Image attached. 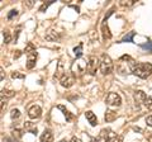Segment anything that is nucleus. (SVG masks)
I'll use <instances>...</instances> for the list:
<instances>
[{
  "instance_id": "nucleus-1",
  "label": "nucleus",
  "mask_w": 152,
  "mask_h": 142,
  "mask_svg": "<svg viewBox=\"0 0 152 142\" xmlns=\"http://www.w3.org/2000/svg\"><path fill=\"white\" fill-rule=\"evenodd\" d=\"M136 66H137V62L133 60V57H131L129 55H123L117 62V71L122 75H126V74L133 72Z\"/></svg>"
},
{
  "instance_id": "nucleus-2",
  "label": "nucleus",
  "mask_w": 152,
  "mask_h": 142,
  "mask_svg": "<svg viewBox=\"0 0 152 142\" xmlns=\"http://www.w3.org/2000/svg\"><path fill=\"white\" fill-rule=\"evenodd\" d=\"M133 74L141 79H147L152 74V65L150 62H140L133 70Z\"/></svg>"
},
{
  "instance_id": "nucleus-3",
  "label": "nucleus",
  "mask_w": 152,
  "mask_h": 142,
  "mask_svg": "<svg viewBox=\"0 0 152 142\" xmlns=\"http://www.w3.org/2000/svg\"><path fill=\"white\" fill-rule=\"evenodd\" d=\"M88 69V61L83 59H77L74 61V64L71 65V72L74 76H81V75L86 71Z\"/></svg>"
},
{
  "instance_id": "nucleus-4",
  "label": "nucleus",
  "mask_w": 152,
  "mask_h": 142,
  "mask_svg": "<svg viewBox=\"0 0 152 142\" xmlns=\"http://www.w3.org/2000/svg\"><path fill=\"white\" fill-rule=\"evenodd\" d=\"M99 60H100V71H102V74H103V75H109V74H112V72H113V69H114L112 59L109 57L108 55L103 53Z\"/></svg>"
},
{
  "instance_id": "nucleus-5",
  "label": "nucleus",
  "mask_w": 152,
  "mask_h": 142,
  "mask_svg": "<svg viewBox=\"0 0 152 142\" xmlns=\"http://www.w3.org/2000/svg\"><path fill=\"white\" fill-rule=\"evenodd\" d=\"M113 13H114V8H112L108 12V14L104 17V19L102 22V33H103V40L104 41L112 38V33H110V29H109V27H108V18L110 17Z\"/></svg>"
},
{
  "instance_id": "nucleus-6",
  "label": "nucleus",
  "mask_w": 152,
  "mask_h": 142,
  "mask_svg": "<svg viewBox=\"0 0 152 142\" xmlns=\"http://www.w3.org/2000/svg\"><path fill=\"white\" fill-rule=\"evenodd\" d=\"M98 69H100V60L96 59L95 56H90V57L88 59V69H86V71L91 75V76H94V75L96 74Z\"/></svg>"
},
{
  "instance_id": "nucleus-7",
  "label": "nucleus",
  "mask_w": 152,
  "mask_h": 142,
  "mask_svg": "<svg viewBox=\"0 0 152 142\" xmlns=\"http://www.w3.org/2000/svg\"><path fill=\"white\" fill-rule=\"evenodd\" d=\"M117 133L114 131H112L110 128H103L100 131V135H99V138L103 140L104 142H113L117 138Z\"/></svg>"
},
{
  "instance_id": "nucleus-8",
  "label": "nucleus",
  "mask_w": 152,
  "mask_h": 142,
  "mask_svg": "<svg viewBox=\"0 0 152 142\" xmlns=\"http://www.w3.org/2000/svg\"><path fill=\"white\" fill-rule=\"evenodd\" d=\"M105 103L110 107H119L122 104V98L117 93H109L105 98Z\"/></svg>"
},
{
  "instance_id": "nucleus-9",
  "label": "nucleus",
  "mask_w": 152,
  "mask_h": 142,
  "mask_svg": "<svg viewBox=\"0 0 152 142\" xmlns=\"http://www.w3.org/2000/svg\"><path fill=\"white\" fill-rule=\"evenodd\" d=\"M60 84L62 85L64 88H71L75 84V76L72 75V72H66L62 78L60 79Z\"/></svg>"
},
{
  "instance_id": "nucleus-10",
  "label": "nucleus",
  "mask_w": 152,
  "mask_h": 142,
  "mask_svg": "<svg viewBox=\"0 0 152 142\" xmlns=\"http://www.w3.org/2000/svg\"><path fill=\"white\" fill-rule=\"evenodd\" d=\"M42 116V108L39 105H32L29 109H28V117L31 119H38Z\"/></svg>"
},
{
  "instance_id": "nucleus-11",
  "label": "nucleus",
  "mask_w": 152,
  "mask_h": 142,
  "mask_svg": "<svg viewBox=\"0 0 152 142\" xmlns=\"http://www.w3.org/2000/svg\"><path fill=\"white\" fill-rule=\"evenodd\" d=\"M37 57H38V53L37 51L34 52H31V53L27 55V69H33L37 64Z\"/></svg>"
},
{
  "instance_id": "nucleus-12",
  "label": "nucleus",
  "mask_w": 152,
  "mask_h": 142,
  "mask_svg": "<svg viewBox=\"0 0 152 142\" xmlns=\"http://www.w3.org/2000/svg\"><path fill=\"white\" fill-rule=\"evenodd\" d=\"M61 37H62V33L56 32V31H53V29H50L48 32L46 33V40L50 41V42H56V41H58Z\"/></svg>"
},
{
  "instance_id": "nucleus-13",
  "label": "nucleus",
  "mask_w": 152,
  "mask_h": 142,
  "mask_svg": "<svg viewBox=\"0 0 152 142\" xmlns=\"http://www.w3.org/2000/svg\"><path fill=\"white\" fill-rule=\"evenodd\" d=\"M23 128H24V131L29 132V133L37 136L38 135V128L36 126V123H32V122H24V124H23Z\"/></svg>"
},
{
  "instance_id": "nucleus-14",
  "label": "nucleus",
  "mask_w": 152,
  "mask_h": 142,
  "mask_svg": "<svg viewBox=\"0 0 152 142\" xmlns=\"http://www.w3.org/2000/svg\"><path fill=\"white\" fill-rule=\"evenodd\" d=\"M147 98V94L142 90H136L134 91V100L137 103V105H140V104H143L145 99Z\"/></svg>"
},
{
  "instance_id": "nucleus-15",
  "label": "nucleus",
  "mask_w": 152,
  "mask_h": 142,
  "mask_svg": "<svg viewBox=\"0 0 152 142\" xmlns=\"http://www.w3.org/2000/svg\"><path fill=\"white\" fill-rule=\"evenodd\" d=\"M85 118H86L88 122H89L93 127H95V126L98 124V118H96V116H95L91 111H88L86 113H85Z\"/></svg>"
},
{
  "instance_id": "nucleus-16",
  "label": "nucleus",
  "mask_w": 152,
  "mask_h": 142,
  "mask_svg": "<svg viewBox=\"0 0 152 142\" xmlns=\"http://www.w3.org/2000/svg\"><path fill=\"white\" fill-rule=\"evenodd\" d=\"M41 142H53V135L51 130H45V132L41 135Z\"/></svg>"
},
{
  "instance_id": "nucleus-17",
  "label": "nucleus",
  "mask_w": 152,
  "mask_h": 142,
  "mask_svg": "<svg viewBox=\"0 0 152 142\" xmlns=\"http://www.w3.org/2000/svg\"><path fill=\"white\" fill-rule=\"evenodd\" d=\"M57 108H58V109L64 113V116H65V118H66V121H67V122H71V121H74V119H75V116H74L70 111L66 109L64 105H57Z\"/></svg>"
},
{
  "instance_id": "nucleus-18",
  "label": "nucleus",
  "mask_w": 152,
  "mask_h": 142,
  "mask_svg": "<svg viewBox=\"0 0 152 142\" xmlns=\"http://www.w3.org/2000/svg\"><path fill=\"white\" fill-rule=\"evenodd\" d=\"M117 112H114V111H107L105 112V114H104V121L105 122H113V121H115L117 119Z\"/></svg>"
},
{
  "instance_id": "nucleus-19",
  "label": "nucleus",
  "mask_w": 152,
  "mask_h": 142,
  "mask_svg": "<svg viewBox=\"0 0 152 142\" xmlns=\"http://www.w3.org/2000/svg\"><path fill=\"white\" fill-rule=\"evenodd\" d=\"M136 36V32L132 31V32H128L127 34L123 37V38L119 41V43H126V42H129V43H133V37Z\"/></svg>"
},
{
  "instance_id": "nucleus-20",
  "label": "nucleus",
  "mask_w": 152,
  "mask_h": 142,
  "mask_svg": "<svg viewBox=\"0 0 152 142\" xmlns=\"http://www.w3.org/2000/svg\"><path fill=\"white\" fill-rule=\"evenodd\" d=\"M83 47H84V43H83V42H80V43L74 48V53H75L76 59H81V56H83Z\"/></svg>"
},
{
  "instance_id": "nucleus-21",
  "label": "nucleus",
  "mask_w": 152,
  "mask_h": 142,
  "mask_svg": "<svg viewBox=\"0 0 152 142\" xmlns=\"http://www.w3.org/2000/svg\"><path fill=\"white\" fill-rule=\"evenodd\" d=\"M14 95H15V91H13V90H8V89H3L1 90V100H4V98L5 99L13 98Z\"/></svg>"
},
{
  "instance_id": "nucleus-22",
  "label": "nucleus",
  "mask_w": 152,
  "mask_h": 142,
  "mask_svg": "<svg viewBox=\"0 0 152 142\" xmlns=\"http://www.w3.org/2000/svg\"><path fill=\"white\" fill-rule=\"evenodd\" d=\"M12 133H13V137H14V138H17V140H20L22 137H23V130L18 128V127H15V128H14V127H13V130H12Z\"/></svg>"
},
{
  "instance_id": "nucleus-23",
  "label": "nucleus",
  "mask_w": 152,
  "mask_h": 142,
  "mask_svg": "<svg viewBox=\"0 0 152 142\" xmlns=\"http://www.w3.org/2000/svg\"><path fill=\"white\" fill-rule=\"evenodd\" d=\"M3 37H4V43H5V45L10 43L12 41H14L13 36L10 34V32H9V31H4V32H3Z\"/></svg>"
},
{
  "instance_id": "nucleus-24",
  "label": "nucleus",
  "mask_w": 152,
  "mask_h": 142,
  "mask_svg": "<svg viewBox=\"0 0 152 142\" xmlns=\"http://www.w3.org/2000/svg\"><path fill=\"white\" fill-rule=\"evenodd\" d=\"M36 51V46L32 43V42H28L27 46H26V48H24V52L28 55V53H31V52H34Z\"/></svg>"
},
{
  "instance_id": "nucleus-25",
  "label": "nucleus",
  "mask_w": 152,
  "mask_h": 142,
  "mask_svg": "<svg viewBox=\"0 0 152 142\" xmlns=\"http://www.w3.org/2000/svg\"><path fill=\"white\" fill-rule=\"evenodd\" d=\"M10 117H12L13 121L19 119V118H20V111H19V109H13L10 112Z\"/></svg>"
},
{
  "instance_id": "nucleus-26",
  "label": "nucleus",
  "mask_w": 152,
  "mask_h": 142,
  "mask_svg": "<svg viewBox=\"0 0 152 142\" xmlns=\"http://www.w3.org/2000/svg\"><path fill=\"white\" fill-rule=\"evenodd\" d=\"M53 3H55V0H50V1H47V3H43V4H42V5L39 7V12H41V13H43L46 9L48 8L50 5H52Z\"/></svg>"
},
{
  "instance_id": "nucleus-27",
  "label": "nucleus",
  "mask_w": 152,
  "mask_h": 142,
  "mask_svg": "<svg viewBox=\"0 0 152 142\" xmlns=\"http://www.w3.org/2000/svg\"><path fill=\"white\" fill-rule=\"evenodd\" d=\"M143 105L146 108H148V109H152V98L147 95V98L145 99V102H143Z\"/></svg>"
},
{
  "instance_id": "nucleus-28",
  "label": "nucleus",
  "mask_w": 152,
  "mask_h": 142,
  "mask_svg": "<svg viewBox=\"0 0 152 142\" xmlns=\"http://www.w3.org/2000/svg\"><path fill=\"white\" fill-rule=\"evenodd\" d=\"M140 47H141V48H143V50H147L148 52H152V42H151V41H148L147 43L141 45Z\"/></svg>"
},
{
  "instance_id": "nucleus-29",
  "label": "nucleus",
  "mask_w": 152,
  "mask_h": 142,
  "mask_svg": "<svg viewBox=\"0 0 152 142\" xmlns=\"http://www.w3.org/2000/svg\"><path fill=\"white\" fill-rule=\"evenodd\" d=\"M24 78H26V75L18 72V71H14V72H12V79H24Z\"/></svg>"
},
{
  "instance_id": "nucleus-30",
  "label": "nucleus",
  "mask_w": 152,
  "mask_h": 142,
  "mask_svg": "<svg viewBox=\"0 0 152 142\" xmlns=\"http://www.w3.org/2000/svg\"><path fill=\"white\" fill-rule=\"evenodd\" d=\"M18 15V10H15V9H13V10H10L8 13V15H7V18H8V20H12L14 17H17Z\"/></svg>"
},
{
  "instance_id": "nucleus-31",
  "label": "nucleus",
  "mask_w": 152,
  "mask_h": 142,
  "mask_svg": "<svg viewBox=\"0 0 152 142\" xmlns=\"http://www.w3.org/2000/svg\"><path fill=\"white\" fill-rule=\"evenodd\" d=\"M20 29H22V28H20V27H18L17 29H15V33H14V34H13L14 42H17V41H18V37H19V33H20Z\"/></svg>"
},
{
  "instance_id": "nucleus-32",
  "label": "nucleus",
  "mask_w": 152,
  "mask_h": 142,
  "mask_svg": "<svg viewBox=\"0 0 152 142\" xmlns=\"http://www.w3.org/2000/svg\"><path fill=\"white\" fill-rule=\"evenodd\" d=\"M146 124L150 126V127H152V113H151L150 116L146 117Z\"/></svg>"
},
{
  "instance_id": "nucleus-33",
  "label": "nucleus",
  "mask_w": 152,
  "mask_h": 142,
  "mask_svg": "<svg viewBox=\"0 0 152 142\" xmlns=\"http://www.w3.org/2000/svg\"><path fill=\"white\" fill-rule=\"evenodd\" d=\"M22 55H23V52H22V51H19V50H17L15 52H14V59H19Z\"/></svg>"
},
{
  "instance_id": "nucleus-34",
  "label": "nucleus",
  "mask_w": 152,
  "mask_h": 142,
  "mask_svg": "<svg viewBox=\"0 0 152 142\" xmlns=\"http://www.w3.org/2000/svg\"><path fill=\"white\" fill-rule=\"evenodd\" d=\"M33 4H34V1H32V0H29V1H26V3H24V5H26V7H28V8H31V7L33 5Z\"/></svg>"
},
{
  "instance_id": "nucleus-35",
  "label": "nucleus",
  "mask_w": 152,
  "mask_h": 142,
  "mask_svg": "<svg viewBox=\"0 0 152 142\" xmlns=\"http://www.w3.org/2000/svg\"><path fill=\"white\" fill-rule=\"evenodd\" d=\"M7 142H19V141H18L17 138H14V137H8Z\"/></svg>"
},
{
  "instance_id": "nucleus-36",
  "label": "nucleus",
  "mask_w": 152,
  "mask_h": 142,
  "mask_svg": "<svg viewBox=\"0 0 152 142\" xmlns=\"http://www.w3.org/2000/svg\"><path fill=\"white\" fill-rule=\"evenodd\" d=\"M70 142H83V141H81V140H80V138H79V137H75V136H74V137H72V138H71V141H70Z\"/></svg>"
},
{
  "instance_id": "nucleus-37",
  "label": "nucleus",
  "mask_w": 152,
  "mask_h": 142,
  "mask_svg": "<svg viewBox=\"0 0 152 142\" xmlns=\"http://www.w3.org/2000/svg\"><path fill=\"white\" fill-rule=\"evenodd\" d=\"M113 142H123V136H118Z\"/></svg>"
},
{
  "instance_id": "nucleus-38",
  "label": "nucleus",
  "mask_w": 152,
  "mask_h": 142,
  "mask_svg": "<svg viewBox=\"0 0 152 142\" xmlns=\"http://www.w3.org/2000/svg\"><path fill=\"white\" fill-rule=\"evenodd\" d=\"M4 78H5V74H4V70L0 69V79L4 80Z\"/></svg>"
},
{
  "instance_id": "nucleus-39",
  "label": "nucleus",
  "mask_w": 152,
  "mask_h": 142,
  "mask_svg": "<svg viewBox=\"0 0 152 142\" xmlns=\"http://www.w3.org/2000/svg\"><path fill=\"white\" fill-rule=\"evenodd\" d=\"M148 141H150V142H152V136H150V137H148Z\"/></svg>"
},
{
  "instance_id": "nucleus-40",
  "label": "nucleus",
  "mask_w": 152,
  "mask_h": 142,
  "mask_svg": "<svg viewBox=\"0 0 152 142\" xmlns=\"http://www.w3.org/2000/svg\"><path fill=\"white\" fill-rule=\"evenodd\" d=\"M60 142H67V141H66V140H62V141H60Z\"/></svg>"
}]
</instances>
